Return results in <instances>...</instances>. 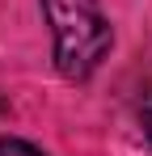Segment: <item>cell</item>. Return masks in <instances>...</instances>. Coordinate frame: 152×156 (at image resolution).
<instances>
[{
	"mask_svg": "<svg viewBox=\"0 0 152 156\" xmlns=\"http://www.w3.org/2000/svg\"><path fill=\"white\" fill-rule=\"evenodd\" d=\"M55 68L68 80H89L110 51V21L97 0H42Z\"/></svg>",
	"mask_w": 152,
	"mask_h": 156,
	"instance_id": "cell-1",
	"label": "cell"
},
{
	"mask_svg": "<svg viewBox=\"0 0 152 156\" xmlns=\"http://www.w3.org/2000/svg\"><path fill=\"white\" fill-rule=\"evenodd\" d=\"M0 156H47L38 152L30 139H13V135H0Z\"/></svg>",
	"mask_w": 152,
	"mask_h": 156,
	"instance_id": "cell-2",
	"label": "cell"
},
{
	"mask_svg": "<svg viewBox=\"0 0 152 156\" xmlns=\"http://www.w3.org/2000/svg\"><path fill=\"white\" fill-rule=\"evenodd\" d=\"M139 122H144V135H148V144H152V89L144 93V101H139Z\"/></svg>",
	"mask_w": 152,
	"mask_h": 156,
	"instance_id": "cell-3",
	"label": "cell"
}]
</instances>
